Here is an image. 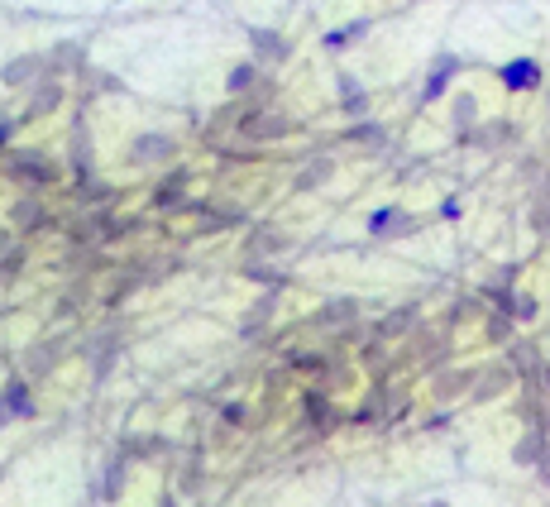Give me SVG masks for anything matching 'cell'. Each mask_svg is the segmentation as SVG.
Returning <instances> with one entry per match:
<instances>
[{
  "label": "cell",
  "instance_id": "6da1fadb",
  "mask_svg": "<svg viewBox=\"0 0 550 507\" xmlns=\"http://www.w3.org/2000/svg\"><path fill=\"white\" fill-rule=\"evenodd\" d=\"M541 63H536V58H512V63H502L498 67V81H502V91H536L541 87Z\"/></svg>",
  "mask_w": 550,
  "mask_h": 507
},
{
  "label": "cell",
  "instance_id": "7a4b0ae2",
  "mask_svg": "<svg viewBox=\"0 0 550 507\" xmlns=\"http://www.w3.org/2000/svg\"><path fill=\"white\" fill-rule=\"evenodd\" d=\"M460 58H455V53H440L436 58V63H431V73H426V87H421V101H440V96H446V87H450V81L455 77H460Z\"/></svg>",
  "mask_w": 550,
  "mask_h": 507
},
{
  "label": "cell",
  "instance_id": "3957f363",
  "mask_svg": "<svg viewBox=\"0 0 550 507\" xmlns=\"http://www.w3.org/2000/svg\"><path fill=\"white\" fill-rule=\"evenodd\" d=\"M450 115H455V129H460V139H470L474 129H478V101L470 96V91H460V96H455Z\"/></svg>",
  "mask_w": 550,
  "mask_h": 507
},
{
  "label": "cell",
  "instance_id": "277c9868",
  "mask_svg": "<svg viewBox=\"0 0 550 507\" xmlns=\"http://www.w3.org/2000/svg\"><path fill=\"white\" fill-rule=\"evenodd\" d=\"M369 230L373 234H407V230H416V220L412 216H397V211H378V216L369 220Z\"/></svg>",
  "mask_w": 550,
  "mask_h": 507
},
{
  "label": "cell",
  "instance_id": "5b68a950",
  "mask_svg": "<svg viewBox=\"0 0 550 507\" xmlns=\"http://www.w3.org/2000/svg\"><path fill=\"white\" fill-rule=\"evenodd\" d=\"M168 149H172L168 139L149 134V139H139V144H134V158H163V153H168Z\"/></svg>",
  "mask_w": 550,
  "mask_h": 507
},
{
  "label": "cell",
  "instance_id": "8992f818",
  "mask_svg": "<svg viewBox=\"0 0 550 507\" xmlns=\"http://www.w3.org/2000/svg\"><path fill=\"white\" fill-rule=\"evenodd\" d=\"M531 230H536V234H546V230H550V187L541 192V202L531 206Z\"/></svg>",
  "mask_w": 550,
  "mask_h": 507
},
{
  "label": "cell",
  "instance_id": "52a82bcc",
  "mask_svg": "<svg viewBox=\"0 0 550 507\" xmlns=\"http://www.w3.org/2000/svg\"><path fill=\"white\" fill-rule=\"evenodd\" d=\"M254 49H264V58H283V39L268 29H254Z\"/></svg>",
  "mask_w": 550,
  "mask_h": 507
},
{
  "label": "cell",
  "instance_id": "ba28073f",
  "mask_svg": "<svg viewBox=\"0 0 550 507\" xmlns=\"http://www.w3.org/2000/svg\"><path fill=\"white\" fill-rule=\"evenodd\" d=\"M340 96H345L349 111H364V91H359V81H355V77H340Z\"/></svg>",
  "mask_w": 550,
  "mask_h": 507
},
{
  "label": "cell",
  "instance_id": "9c48e42d",
  "mask_svg": "<svg viewBox=\"0 0 550 507\" xmlns=\"http://www.w3.org/2000/svg\"><path fill=\"white\" fill-rule=\"evenodd\" d=\"M512 316H517V321H531V316H536V297H526V292H522V297H512Z\"/></svg>",
  "mask_w": 550,
  "mask_h": 507
},
{
  "label": "cell",
  "instance_id": "30bf717a",
  "mask_svg": "<svg viewBox=\"0 0 550 507\" xmlns=\"http://www.w3.org/2000/svg\"><path fill=\"white\" fill-rule=\"evenodd\" d=\"M34 67H39L34 58H19V63H10V67H5V77H10V81H25V77L34 73Z\"/></svg>",
  "mask_w": 550,
  "mask_h": 507
},
{
  "label": "cell",
  "instance_id": "8fae6325",
  "mask_svg": "<svg viewBox=\"0 0 550 507\" xmlns=\"http://www.w3.org/2000/svg\"><path fill=\"white\" fill-rule=\"evenodd\" d=\"M244 87H254V67H235L230 73V91H244Z\"/></svg>",
  "mask_w": 550,
  "mask_h": 507
},
{
  "label": "cell",
  "instance_id": "7c38bea8",
  "mask_svg": "<svg viewBox=\"0 0 550 507\" xmlns=\"http://www.w3.org/2000/svg\"><path fill=\"white\" fill-rule=\"evenodd\" d=\"M431 507H446V503H431Z\"/></svg>",
  "mask_w": 550,
  "mask_h": 507
},
{
  "label": "cell",
  "instance_id": "4fadbf2b",
  "mask_svg": "<svg viewBox=\"0 0 550 507\" xmlns=\"http://www.w3.org/2000/svg\"><path fill=\"white\" fill-rule=\"evenodd\" d=\"M546 379H550V369H546Z\"/></svg>",
  "mask_w": 550,
  "mask_h": 507
}]
</instances>
